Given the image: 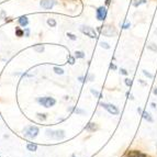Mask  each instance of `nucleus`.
<instances>
[{"label": "nucleus", "mask_w": 157, "mask_h": 157, "mask_svg": "<svg viewBox=\"0 0 157 157\" xmlns=\"http://www.w3.org/2000/svg\"><path fill=\"white\" fill-rule=\"evenodd\" d=\"M38 133H40V129L35 125H29L23 130V135L27 138H30V140L36 137Z\"/></svg>", "instance_id": "nucleus-1"}, {"label": "nucleus", "mask_w": 157, "mask_h": 157, "mask_svg": "<svg viewBox=\"0 0 157 157\" xmlns=\"http://www.w3.org/2000/svg\"><path fill=\"white\" fill-rule=\"evenodd\" d=\"M38 102L42 104L44 108H51L56 104V100L52 97H42V98H38Z\"/></svg>", "instance_id": "nucleus-2"}, {"label": "nucleus", "mask_w": 157, "mask_h": 157, "mask_svg": "<svg viewBox=\"0 0 157 157\" xmlns=\"http://www.w3.org/2000/svg\"><path fill=\"white\" fill-rule=\"evenodd\" d=\"M46 135L51 138H54V140H63V138H65V132L63 130H57V131L47 130L46 131Z\"/></svg>", "instance_id": "nucleus-3"}, {"label": "nucleus", "mask_w": 157, "mask_h": 157, "mask_svg": "<svg viewBox=\"0 0 157 157\" xmlns=\"http://www.w3.org/2000/svg\"><path fill=\"white\" fill-rule=\"evenodd\" d=\"M100 106L103 108L104 110H107L110 114L112 115H118L120 113L119 109H118V107H115L114 104H111V103H104V102H101L100 103Z\"/></svg>", "instance_id": "nucleus-4"}, {"label": "nucleus", "mask_w": 157, "mask_h": 157, "mask_svg": "<svg viewBox=\"0 0 157 157\" xmlns=\"http://www.w3.org/2000/svg\"><path fill=\"white\" fill-rule=\"evenodd\" d=\"M102 33H103L104 36L112 38V36H115V35H116V30L114 29V27H113V25L107 24V25L102 27Z\"/></svg>", "instance_id": "nucleus-5"}, {"label": "nucleus", "mask_w": 157, "mask_h": 157, "mask_svg": "<svg viewBox=\"0 0 157 157\" xmlns=\"http://www.w3.org/2000/svg\"><path fill=\"white\" fill-rule=\"evenodd\" d=\"M80 31L86 34L87 36H89L90 38H97V32L95 31V29H92L90 27H86V25H82L80 27Z\"/></svg>", "instance_id": "nucleus-6"}, {"label": "nucleus", "mask_w": 157, "mask_h": 157, "mask_svg": "<svg viewBox=\"0 0 157 157\" xmlns=\"http://www.w3.org/2000/svg\"><path fill=\"white\" fill-rule=\"evenodd\" d=\"M124 157H148V156H147L145 153L141 152V150H129V152L125 154V156Z\"/></svg>", "instance_id": "nucleus-7"}, {"label": "nucleus", "mask_w": 157, "mask_h": 157, "mask_svg": "<svg viewBox=\"0 0 157 157\" xmlns=\"http://www.w3.org/2000/svg\"><path fill=\"white\" fill-rule=\"evenodd\" d=\"M97 19L99 20V21H103L106 19V17H107V9L104 7H99L97 9Z\"/></svg>", "instance_id": "nucleus-8"}, {"label": "nucleus", "mask_w": 157, "mask_h": 157, "mask_svg": "<svg viewBox=\"0 0 157 157\" xmlns=\"http://www.w3.org/2000/svg\"><path fill=\"white\" fill-rule=\"evenodd\" d=\"M41 7L43 9H46V10H50L52 8L54 7V4H55V0H41Z\"/></svg>", "instance_id": "nucleus-9"}, {"label": "nucleus", "mask_w": 157, "mask_h": 157, "mask_svg": "<svg viewBox=\"0 0 157 157\" xmlns=\"http://www.w3.org/2000/svg\"><path fill=\"white\" fill-rule=\"evenodd\" d=\"M137 112H138V113H141V114L143 115V118H144L146 121H148V122H153V118L150 116V114L148 113V112L143 111L141 108H138V109H137Z\"/></svg>", "instance_id": "nucleus-10"}, {"label": "nucleus", "mask_w": 157, "mask_h": 157, "mask_svg": "<svg viewBox=\"0 0 157 157\" xmlns=\"http://www.w3.org/2000/svg\"><path fill=\"white\" fill-rule=\"evenodd\" d=\"M85 130L88 131V132H95V131L98 130V125H97L96 123L90 122V123H89V124H87V125H86V127H85Z\"/></svg>", "instance_id": "nucleus-11"}, {"label": "nucleus", "mask_w": 157, "mask_h": 157, "mask_svg": "<svg viewBox=\"0 0 157 157\" xmlns=\"http://www.w3.org/2000/svg\"><path fill=\"white\" fill-rule=\"evenodd\" d=\"M18 21H19V24L21 25V27H27V23H29V20H27V18L25 17V15L20 17L19 19H18Z\"/></svg>", "instance_id": "nucleus-12"}, {"label": "nucleus", "mask_w": 157, "mask_h": 157, "mask_svg": "<svg viewBox=\"0 0 157 157\" xmlns=\"http://www.w3.org/2000/svg\"><path fill=\"white\" fill-rule=\"evenodd\" d=\"M27 148L30 152H36V150H38V145L35 144V143H29L27 145Z\"/></svg>", "instance_id": "nucleus-13"}, {"label": "nucleus", "mask_w": 157, "mask_h": 157, "mask_svg": "<svg viewBox=\"0 0 157 157\" xmlns=\"http://www.w3.org/2000/svg\"><path fill=\"white\" fill-rule=\"evenodd\" d=\"M75 57L84 58L85 57V53L84 52H81V51H76V52H75Z\"/></svg>", "instance_id": "nucleus-14"}, {"label": "nucleus", "mask_w": 157, "mask_h": 157, "mask_svg": "<svg viewBox=\"0 0 157 157\" xmlns=\"http://www.w3.org/2000/svg\"><path fill=\"white\" fill-rule=\"evenodd\" d=\"M34 51L35 52H38V53H42L43 51H44V46L43 45H35L34 46Z\"/></svg>", "instance_id": "nucleus-15"}, {"label": "nucleus", "mask_w": 157, "mask_h": 157, "mask_svg": "<svg viewBox=\"0 0 157 157\" xmlns=\"http://www.w3.org/2000/svg\"><path fill=\"white\" fill-rule=\"evenodd\" d=\"M53 70L56 74H58V75H63V74H64V69L59 68V67H56V66H55V67L53 68Z\"/></svg>", "instance_id": "nucleus-16"}, {"label": "nucleus", "mask_w": 157, "mask_h": 157, "mask_svg": "<svg viewBox=\"0 0 157 157\" xmlns=\"http://www.w3.org/2000/svg\"><path fill=\"white\" fill-rule=\"evenodd\" d=\"M23 34H24V31H22L21 29H19V27L15 29V35H17V36H22Z\"/></svg>", "instance_id": "nucleus-17"}, {"label": "nucleus", "mask_w": 157, "mask_h": 157, "mask_svg": "<svg viewBox=\"0 0 157 157\" xmlns=\"http://www.w3.org/2000/svg\"><path fill=\"white\" fill-rule=\"evenodd\" d=\"M47 24L54 27H56V21L54 19H47Z\"/></svg>", "instance_id": "nucleus-18"}, {"label": "nucleus", "mask_w": 157, "mask_h": 157, "mask_svg": "<svg viewBox=\"0 0 157 157\" xmlns=\"http://www.w3.org/2000/svg\"><path fill=\"white\" fill-rule=\"evenodd\" d=\"M134 2H133V6L134 7H138L141 4H143V2H145V0H133Z\"/></svg>", "instance_id": "nucleus-19"}, {"label": "nucleus", "mask_w": 157, "mask_h": 157, "mask_svg": "<svg viewBox=\"0 0 157 157\" xmlns=\"http://www.w3.org/2000/svg\"><path fill=\"white\" fill-rule=\"evenodd\" d=\"M73 111L76 112V113H79V114H84V113H85L84 110H81V109H78V108H74Z\"/></svg>", "instance_id": "nucleus-20"}, {"label": "nucleus", "mask_w": 157, "mask_h": 157, "mask_svg": "<svg viewBox=\"0 0 157 157\" xmlns=\"http://www.w3.org/2000/svg\"><path fill=\"white\" fill-rule=\"evenodd\" d=\"M124 81H125V85H127V87H131L132 86V79H130V78H127V79H124Z\"/></svg>", "instance_id": "nucleus-21"}, {"label": "nucleus", "mask_w": 157, "mask_h": 157, "mask_svg": "<svg viewBox=\"0 0 157 157\" xmlns=\"http://www.w3.org/2000/svg\"><path fill=\"white\" fill-rule=\"evenodd\" d=\"M38 118L40 120H46V114H44V113H38Z\"/></svg>", "instance_id": "nucleus-22"}, {"label": "nucleus", "mask_w": 157, "mask_h": 157, "mask_svg": "<svg viewBox=\"0 0 157 157\" xmlns=\"http://www.w3.org/2000/svg\"><path fill=\"white\" fill-rule=\"evenodd\" d=\"M90 91H91L92 95H93V96H96L97 98H99V97H100V92L99 91H97V90H95V89H91Z\"/></svg>", "instance_id": "nucleus-23"}, {"label": "nucleus", "mask_w": 157, "mask_h": 157, "mask_svg": "<svg viewBox=\"0 0 157 157\" xmlns=\"http://www.w3.org/2000/svg\"><path fill=\"white\" fill-rule=\"evenodd\" d=\"M100 45L102 46V47H104L106 50H109V48H110V45H109L108 43H106V42H101V43H100Z\"/></svg>", "instance_id": "nucleus-24"}, {"label": "nucleus", "mask_w": 157, "mask_h": 157, "mask_svg": "<svg viewBox=\"0 0 157 157\" xmlns=\"http://www.w3.org/2000/svg\"><path fill=\"white\" fill-rule=\"evenodd\" d=\"M148 48L152 50L153 52H157V46L155 45V44H150V45H148Z\"/></svg>", "instance_id": "nucleus-25"}, {"label": "nucleus", "mask_w": 157, "mask_h": 157, "mask_svg": "<svg viewBox=\"0 0 157 157\" xmlns=\"http://www.w3.org/2000/svg\"><path fill=\"white\" fill-rule=\"evenodd\" d=\"M67 36H68L70 40H73V41H76V40H77L76 35H74L73 33H67Z\"/></svg>", "instance_id": "nucleus-26"}, {"label": "nucleus", "mask_w": 157, "mask_h": 157, "mask_svg": "<svg viewBox=\"0 0 157 157\" xmlns=\"http://www.w3.org/2000/svg\"><path fill=\"white\" fill-rule=\"evenodd\" d=\"M143 74H144L146 77H148V78H153V75H152V74H150L148 72H147V70H145V69L143 70Z\"/></svg>", "instance_id": "nucleus-27"}, {"label": "nucleus", "mask_w": 157, "mask_h": 157, "mask_svg": "<svg viewBox=\"0 0 157 157\" xmlns=\"http://www.w3.org/2000/svg\"><path fill=\"white\" fill-rule=\"evenodd\" d=\"M68 61H69V64H70V65H74V64H75V57H73V56H69Z\"/></svg>", "instance_id": "nucleus-28"}, {"label": "nucleus", "mask_w": 157, "mask_h": 157, "mask_svg": "<svg viewBox=\"0 0 157 157\" xmlns=\"http://www.w3.org/2000/svg\"><path fill=\"white\" fill-rule=\"evenodd\" d=\"M130 25H131V23H130V22H125V23H124V24L122 25V27H123V29H129V27H130Z\"/></svg>", "instance_id": "nucleus-29"}, {"label": "nucleus", "mask_w": 157, "mask_h": 157, "mask_svg": "<svg viewBox=\"0 0 157 157\" xmlns=\"http://www.w3.org/2000/svg\"><path fill=\"white\" fill-rule=\"evenodd\" d=\"M121 74H122V75H127V69H124V68H122V69H121Z\"/></svg>", "instance_id": "nucleus-30"}, {"label": "nucleus", "mask_w": 157, "mask_h": 157, "mask_svg": "<svg viewBox=\"0 0 157 157\" xmlns=\"http://www.w3.org/2000/svg\"><path fill=\"white\" fill-rule=\"evenodd\" d=\"M110 68H111V69H116V66H115L114 64H111V65H110Z\"/></svg>", "instance_id": "nucleus-31"}, {"label": "nucleus", "mask_w": 157, "mask_h": 157, "mask_svg": "<svg viewBox=\"0 0 157 157\" xmlns=\"http://www.w3.org/2000/svg\"><path fill=\"white\" fill-rule=\"evenodd\" d=\"M150 106H152V108H154V109H155V108L157 107V106H156L155 103H154V102H152V103H150Z\"/></svg>", "instance_id": "nucleus-32"}, {"label": "nucleus", "mask_w": 157, "mask_h": 157, "mask_svg": "<svg viewBox=\"0 0 157 157\" xmlns=\"http://www.w3.org/2000/svg\"><path fill=\"white\" fill-rule=\"evenodd\" d=\"M154 95H157V88H155V89H154Z\"/></svg>", "instance_id": "nucleus-33"}, {"label": "nucleus", "mask_w": 157, "mask_h": 157, "mask_svg": "<svg viewBox=\"0 0 157 157\" xmlns=\"http://www.w3.org/2000/svg\"><path fill=\"white\" fill-rule=\"evenodd\" d=\"M79 80H80V81H84V77H79Z\"/></svg>", "instance_id": "nucleus-34"}, {"label": "nucleus", "mask_w": 157, "mask_h": 157, "mask_svg": "<svg viewBox=\"0 0 157 157\" xmlns=\"http://www.w3.org/2000/svg\"><path fill=\"white\" fill-rule=\"evenodd\" d=\"M106 4H110V0H107V1H106Z\"/></svg>", "instance_id": "nucleus-35"}, {"label": "nucleus", "mask_w": 157, "mask_h": 157, "mask_svg": "<svg viewBox=\"0 0 157 157\" xmlns=\"http://www.w3.org/2000/svg\"><path fill=\"white\" fill-rule=\"evenodd\" d=\"M72 157H76V156H75V155H72Z\"/></svg>", "instance_id": "nucleus-36"}, {"label": "nucleus", "mask_w": 157, "mask_h": 157, "mask_svg": "<svg viewBox=\"0 0 157 157\" xmlns=\"http://www.w3.org/2000/svg\"><path fill=\"white\" fill-rule=\"evenodd\" d=\"M155 33H156V34H157V29H156V31H155Z\"/></svg>", "instance_id": "nucleus-37"}, {"label": "nucleus", "mask_w": 157, "mask_h": 157, "mask_svg": "<svg viewBox=\"0 0 157 157\" xmlns=\"http://www.w3.org/2000/svg\"><path fill=\"white\" fill-rule=\"evenodd\" d=\"M156 147H157V144H156Z\"/></svg>", "instance_id": "nucleus-38"}]
</instances>
